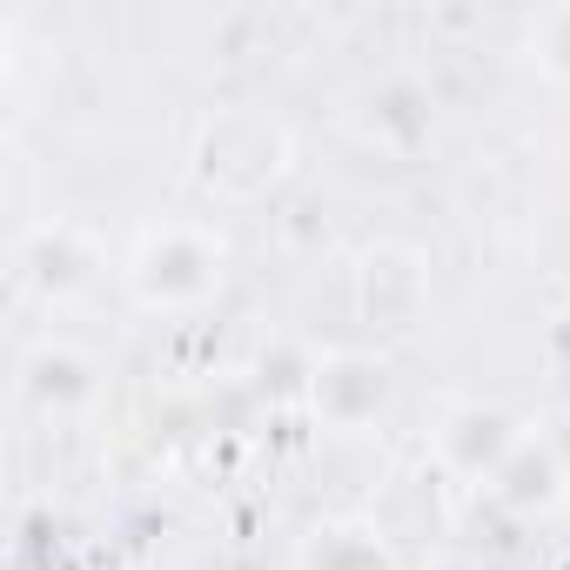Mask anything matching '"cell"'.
Here are the masks:
<instances>
[{
    "label": "cell",
    "instance_id": "cell-1",
    "mask_svg": "<svg viewBox=\"0 0 570 570\" xmlns=\"http://www.w3.org/2000/svg\"><path fill=\"white\" fill-rule=\"evenodd\" d=\"M128 296L155 316H188L228 282V242L202 222H155L128 248Z\"/></svg>",
    "mask_w": 570,
    "mask_h": 570
},
{
    "label": "cell",
    "instance_id": "cell-2",
    "mask_svg": "<svg viewBox=\"0 0 570 570\" xmlns=\"http://www.w3.org/2000/svg\"><path fill=\"white\" fill-rule=\"evenodd\" d=\"M282 168V128L268 115H222L202 128V181L228 195L268 188Z\"/></svg>",
    "mask_w": 570,
    "mask_h": 570
},
{
    "label": "cell",
    "instance_id": "cell-3",
    "mask_svg": "<svg viewBox=\"0 0 570 570\" xmlns=\"http://www.w3.org/2000/svg\"><path fill=\"white\" fill-rule=\"evenodd\" d=\"M390 390H396V376H390V363L370 356V350H336V356H323V363L309 370V403H316V416L336 423V430L376 423V416L390 410Z\"/></svg>",
    "mask_w": 570,
    "mask_h": 570
},
{
    "label": "cell",
    "instance_id": "cell-4",
    "mask_svg": "<svg viewBox=\"0 0 570 570\" xmlns=\"http://www.w3.org/2000/svg\"><path fill=\"white\" fill-rule=\"evenodd\" d=\"M430 303V268L416 248H370L356 268V309L376 330H410Z\"/></svg>",
    "mask_w": 570,
    "mask_h": 570
},
{
    "label": "cell",
    "instance_id": "cell-5",
    "mask_svg": "<svg viewBox=\"0 0 570 570\" xmlns=\"http://www.w3.org/2000/svg\"><path fill=\"white\" fill-rule=\"evenodd\" d=\"M21 275L41 296H75V289H88V282L101 275V248L75 222H35L21 235Z\"/></svg>",
    "mask_w": 570,
    "mask_h": 570
},
{
    "label": "cell",
    "instance_id": "cell-6",
    "mask_svg": "<svg viewBox=\"0 0 570 570\" xmlns=\"http://www.w3.org/2000/svg\"><path fill=\"white\" fill-rule=\"evenodd\" d=\"M517 443H523V430H517L503 410H483V403H456V410L443 416V430H436L443 463L463 470V476H497Z\"/></svg>",
    "mask_w": 570,
    "mask_h": 570
},
{
    "label": "cell",
    "instance_id": "cell-7",
    "mask_svg": "<svg viewBox=\"0 0 570 570\" xmlns=\"http://www.w3.org/2000/svg\"><path fill=\"white\" fill-rule=\"evenodd\" d=\"M21 396L35 410H75L95 396V363L75 343H35L21 356Z\"/></svg>",
    "mask_w": 570,
    "mask_h": 570
},
{
    "label": "cell",
    "instance_id": "cell-8",
    "mask_svg": "<svg viewBox=\"0 0 570 570\" xmlns=\"http://www.w3.org/2000/svg\"><path fill=\"white\" fill-rule=\"evenodd\" d=\"M490 490H497V503H510V510H523V517L563 503V456H557V443L523 436V443L510 450V463L490 476Z\"/></svg>",
    "mask_w": 570,
    "mask_h": 570
},
{
    "label": "cell",
    "instance_id": "cell-9",
    "mask_svg": "<svg viewBox=\"0 0 570 570\" xmlns=\"http://www.w3.org/2000/svg\"><path fill=\"white\" fill-rule=\"evenodd\" d=\"M370 135L376 141H390V148H416L423 135H430V95L410 81V75H396V81H383V88H370Z\"/></svg>",
    "mask_w": 570,
    "mask_h": 570
},
{
    "label": "cell",
    "instance_id": "cell-10",
    "mask_svg": "<svg viewBox=\"0 0 570 570\" xmlns=\"http://www.w3.org/2000/svg\"><path fill=\"white\" fill-rule=\"evenodd\" d=\"M303 570H390V543L370 523H330L309 537Z\"/></svg>",
    "mask_w": 570,
    "mask_h": 570
},
{
    "label": "cell",
    "instance_id": "cell-11",
    "mask_svg": "<svg viewBox=\"0 0 570 570\" xmlns=\"http://www.w3.org/2000/svg\"><path fill=\"white\" fill-rule=\"evenodd\" d=\"M530 61L557 81H570V8H543L530 21Z\"/></svg>",
    "mask_w": 570,
    "mask_h": 570
}]
</instances>
